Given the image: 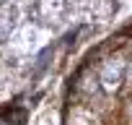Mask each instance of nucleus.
I'll list each match as a JSON object with an SVG mask.
<instances>
[{"label":"nucleus","mask_w":132,"mask_h":125,"mask_svg":"<svg viewBox=\"0 0 132 125\" xmlns=\"http://www.w3.org/2000/svg\"><path fill=\"white\" fill-rule=\"evenodd\" d=\"M3 117L8 125H26V109H21V107H11V109H3Z\"/></svg>","instance_id":"1"},{"label":"nucleus","mask_w":132,"mask_h":125,"mask_svg":"<svg viewBox=\"0 0 132 125\" xmlns=\"http://www.w3.org/2000/svg\"><path fill=\"white\" fill-rule=\"evenodd\" d=\"M104 84H106V89H117V84H119V65H106Z\"/></svg>","instance_id":"2"},{"label":"nucleus","mask_w":132,"mask_h":125,"mask_svg":"<svg viewBox=\"0 0 132 125\" xmlns=\"http://www.w3.org/2000/svg\"><path fill=\"white\" fill-rule=\"evenodd\" d=\"M129 76H132V68H129Z\"/></svg>","instance_id":"3"}]
</instances>
